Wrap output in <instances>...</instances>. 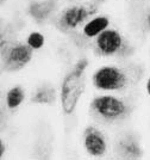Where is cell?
<instances>
[{
  "label": "cell",
  "mask_w": 150,
  "mask_h": 160,
  "mask_svg": "<svg viewBox=\"0 0 150 160\" xmlns=\"http://www.w3.org/2000/svg\"><path fill=\"white\" fill-rule=\"evenodd\" d=\"M92 109L109 121L118 120L123 117L126 112V105L122 99L112 96H101L92 100Z\"/></svg>",
  "instance_id": "obj_3"
},
{
  "label": "cell",
  "mask_w": 150,
  "mask_h": 160,
  "mask_svg": "<svg viewBox=\"0 0 150 160\" xmlns=\"http://www.w3.org/2000/svg\"><path fill=\"white\" fill-rule=\"evenodd\" d=\"M4 152H5V145H4V142L1 141V142H0V158H2Z\"/></svg>",
  "instance_id": "obj_14"
},
{
  "label": "cell",
  "mask_w": 150,
  "mask_h": 160,
  "mask_svg": "<svg viewBox=\"0 0 150 160\" xmlns=\"http://www.w3.org/2000/svg\"><path fill=\"white\" fill-rule=\"evenodd\" d=\"M123 152L126 155L135 158L141 154V149L138 148L137 143H135V142H125L123 143Z\"/></svg>",
  "instance_id": "obj_13"
},
{
  "label": "cell",
  "mask_w": 150,
  "mask_h": 160,
  "mask_svg": "<svg viewBox=\"0 0 150 160\" xmlns=\"http://www.w3.org/2000/svg\"><path fill=\"white\" fill-rule=\"evenodd\" d=\"M54 5H55L54 0H46L42 2H35L30 6V14L37 20L44 19L52 11Z\"/></svg>",
  "instance_id": "obj_9"
},
{
  "label": "cell",
  "mask_w": 150,
  "mask_h": 160,
  "mask_svg": "<svg viewBox=\"0 0 150 160\" xmlns=\"http://www.w3.org/2000/svg\"><path fill=\"white\" fill-rule=\"evenodd\" d=\"M93 82L97 88L104 91H116L124 88L128 79L126 75L117 67L105 66L93 75Z\"/></svg>",
  "instance_id": "obj_2"
},
{
  "label": "cell",
  "mask_w": 150,
  "mask_h": 160,
  "mask_svg": "<svg viewBox=\"0 0 150 160\" xmlns=\"http://www.w3.org/2000/svg\"><path fill=\"white\" fill-rule=\"evenodd\" d=\"M93 12L85 6L69 7L62 16V24L68 29H75Z\"/></svg>",
  "instance_id": "obj_7"
},
{
  "label": "cell",
  "mask_w": 150,
  "mask_h": 160,
  "mask_svg": "<svg viewBox=\"0 0 150 160\" xmlns=\"http://www.w3.org/2000/svg\"><path fill=\"white\" fill-rule=\"evenodd\" d=\"M84 145L87 153L92 157H101L106 152V140L103 133L94 127H87L84 136Z\"/></svg>",
  "instance_id": "obj_5"
},
{
  "label": "cell",
  "mask_w": 150,
  "mask_h": 160,
  "mask_svg": "<svg viewBox=\"0 0 150 160\" xmlns=\"http://www.w3.org/2000/svg\"><path fill=\"white\" fill-rule=\"evenodd\" d=\"M88 65L86 59L80 60L74 66L70 73L65 75L61 87V104L65 113H72L78 105L79 99L85 91V81H84V72Z\"/></svg>",
  "instance_id": "obj_1"
},
{
  "label": "cell",
  "mask_w": 150,
  "mask_h": 160,
  "mask_svg": "<svg viewBox=\"0 0 150 160\" xmlns=\"http://www.w3.org/2000/svg\"><path fill=\"white\" fill-rule=\"evenodd\" d=\"M123 38L116 30H104L98 35L97 47L104 55H113L120 49Z\"/></svg>",
  "instance_id": "obj_6"
},
{
  "label": "cell",
  "mask_w": 150,
  "mask_h": 160,
  "mask_svg": "<svg viewBox=\"0 0 150 160\" xmlns=\"http://www.w3.org/2000/svg\"><path fill=\"white\" fill-rule=\"evenodd\" d=\"M147 23H148V25L150 28V12L148 13V17H147Z\"/></svg>",
  "instance_id": "obj_16"
},
{
  "label": "cell",
  "mask_w": 150,
  "mask_h": 160,
  "mask_svg": "<svg viewBox=\"0 0 150 160\" xmlns=\"http://www.w3.org/2000/svg\"><path fill=\"white\" fill-rule=\"evenodd\" d=\"M110 20L107 17H95L92 20H90L84 28V33L87 37H95L99 33H101L104 30H106V28L109 27Z\"/></svg>",
  "instance_id": "obj_8"
},
{
  "label": "cell",
  "mask_w": 150,
  "mask_h": 160,
  "mask_svg": "<svg viewBox=\"0 0 150 160\" xmlns=\"http://www.w3.org/2000/svg\"><path fill=\"white\" fill-rule=\"evenodd\" d=\"M31 58H32V48L29 44L17 43L7 52L4 67L8 72L19 71L30 62Z\"/></svg>",
  "instance_id": "obj_4"
},
{
  "label": "cell",
  "mask_w": 150,
  "mask_h": 160,
  "mask_svg": "<svg viewBox=\"0 0 150 160\" xmlns=\"http://www.w3.org/2000/svg\"><path fill=\"white\" fill-rule=\"evenodd\" d=\"M147 92H148V94L150 96V77H149V79H148V82H147Z\"/></svg>",
  "instance_id": "obj_15"
},
{
  "label": "cell",
  "mask_w": 150,
  "mask_h": 160,
  "mask_svg": "<svg viewBox=\"0 0 150 160\" xmlns=\"http://www.w3.org/2000/svg\"><path fill=\"white\" fill-rule=\"evenodd\" d=\"M25 98L24 90L19 86L12 87L6 94V103L7 107L10 109H16L23 103V100Z\"/></svg>",
  "instance_id": "obj_10"
},
{
  "label": "cell",
  "mask_w": 150,
  "mask_h": 160,
  "mask_svg": "<svg viewBox=\"0 0 150 160\" xmlns=\"http://www.w3.org/2000/svg\"><path fill=\"white\" fill-rule=\"evenodd\" d=\"M27 44L32 49H41L44 46V36L39 32H31L27 36Z\"/></svg>",
  "instance_id": "obj_12"
},
{
  "label": "cell",
  "mask_w": 150,
  "mask_h": 160,
  "mask_svg": "<svg viewBox=\"0 0 150 160\" xmlns=\"http://www.w3.org/2000/svg\"><path fill=\"white\" fill-rule=\"evenodd\" d=\"M55 98V93L52 88H48V87H43L38 90L36 94L33 96L32 102L33 103H38V104H50Z\"/></svg>",
  "instance_id": "obj_11"
},
{
  "label": "cell",
  "mask_w": 150,
  "mask_h": 160,
  "mask_svg": "<svg viewBox=\"0 0 150 160\" xmlns=\"http://www.w3.org/2000/svg\"><path fill=\"white\" fill-rule=\"evenodd\" d=\"M2 1H5V0H1V2H2Z\"/></svg>",
  "instance_id": "obj_17"
}]
</instances>
